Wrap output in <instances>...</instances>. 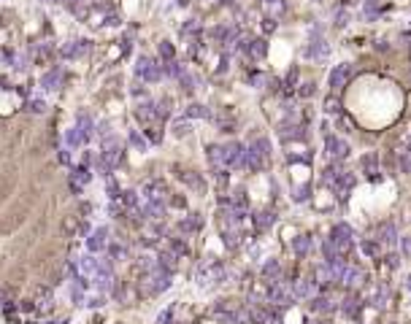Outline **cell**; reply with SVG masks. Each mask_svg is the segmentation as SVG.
<instances>
[{"label":"cell","instance_id":"35","mask_svg":"<svg viewBox=\"0 0 411 324\" xmlns=\"http://www.w3.org/2000/svg\"><path fill=\"white\" fill-rule=\"evenodd\" d=\"M344 170H341V165H330V168H324V173H322V181L328 184V187H333V184L338 181V176H341Z\"/></svg>","mask_w":411,"mask_h":324},{"label":"cell","instance_id":"13","mask_svg":"<svg viewBox=\"0 0 411 324\" xmlns=\"http://www.w3.org/2000/svg\"><path fill=\"white\" fill-rule=\"evenodd\" d=\"M279 138L282 141H303V138H306V133H303V127L300 124H282L279 127Z\"/></svg>","mask_w":411,"mask_h":324},{"label":"cell","instance_id":"4","mask_svg":"<svg viewBox=\"0 0 411 324\" xmlns=\"http://www.w3.org/2000/svg\"><path fill=\"white\" fill-rule=\"evenodd\" d=\"M222 151H224V168H244V154H246L244 143H238V141L224 143Z\"/></svg>","mask_w":411,"mask_h":324},{"label":"cell","instance_id":"37","mask_svg":"<svg viewBox=\"0 0 411 324\" xmlns=\"http://www.w3.org/2000/svg\"><path fill=\"white\" fill-rule=\"evenodd\" d=\"M106 249H108V254H111V260H119V262H122V260H128V246H124V243H111V246H106Z\"/></svg>","mask_w":411,"mask_h":324},{"label":"cell","instance_id":"53","mask_svg":"<svg viewBox=\"0 0 411 324\" xmlns=\"http://www.w3.org/2000/svg\"><path fill=\"white\" fill-rule=\"evenodd\" d=\"M384 265H387L390 270H395L398 265H400V262H398V257H395V254H387V257H384Z\"/></svg>","mask_w":411,"mask_h":324},{"label":"cell","instance_id":"58","mask_svg":"<svg viewBox=\"0 0 411 324\" xmlns=\"http://www.w3.org/2000/svg\"><path fill=\"white\" fill-rule=\"evenodd\" d=\"M174 206L176 208H184V206H187V200H184V197H174Z\"/></svg>","mask_w":411,"mask_h":324},{"label":"cell","instance_id":"21","mask_svg":"<svg viewBox=\"0 0 411 324\" xmlns=\"http://www.w3.org/2000/svg\"><path fill=\"white\" fill-rule=\"evenodd\" d=\"M76 127L82 130V133L87 135V138H92V135H95V122H92V116L87 114V111H82V114L76 116Z\"/></svg>","mask_w":411,"mask_h":324},{"label":"cell","instance_id":"10","mask_svg":"<svg viewBox=\"0 0 411 324\" xmlns=\"http://www.w3.org/2000/svg\"><path fill=\"white\" fill-rule=\"evenodd\" d=\"M341 284H346L349 289H354V287H360L362 281H366V276H362V270L360 268H352V265H346L344 268V273H341V279H338Z\"/></svg>","mask_w":411,"mask_h":324},{"label":"cell","instance_id":"56","mask_svg":"<svg viewBox=\"0 0 411 324\" xmlns=\"http://www.w3.org/2000/svg\"><path fill=\"white\" fill-rule=\"evenodd\" d=\"M168 322H170V311H165V314L157 316V324H168Z\"/></svg>","mask_w":411,"mask_h":324},{"label":"cell","instance_id":"47","mask_svg":"<svg viewBox=\"0 0 411 324\" xmlns=\"http://www.w3.org/2000/svg\"><path fill=\"white\" fill-rule=\"evenodd\" d=\"M28 111H32V114H44V111H46V103L41 100V97H36V100H30Z\"/></svg>","mask_w":411,"mask_h":324},{"label":"cell","instance_id":"22","mask_svg":"<svg viewBox=\"0 0 411 324\" xmlns=\"http://www.w3.org/2000/svg\"><path fill=\"white\" fill-rule=\"evenodd\" d=\"M87 51H90V41H87V38H82V41H76L74 46H65L62 57H82V54H87Z\"/></svg>","mask_w":411,"mask_h":324},{"label":"cell","instance_id":"36","mask_svg":"<svg viewBox=\"0 0 411 324\" xmlns=\"http://www.w3.org/2000/svg\"><path fill=\"white\" fill-rule=\"evenodd\" d=\"M168 249L174 251L178 260H182V257H190V246L182 241V238H170V246H168Z\"/></svg>","mask_w":411,"mask_h":324},{"label":"cell","instance_id":"9","mask_svg":"<svg viewBox=\"0 0 411 324\" xmlns=\"http://www.w3.org/2000/svg\"><path fill=\"white\" fill-rule=\"evenodd\" d=\"M176 176L184 181V187H190L192 192H206V181L200 178V173H195V170H182L176 168Z\"/></svg>","mask_w":411,"mask_h":324},{"label":"cell","instance_id":"5","mask_svg":"<svg viewBox=\"0 0 411 324\" xmlns=\"http://www.w3.org/2000/svg\"><path fill=\"white\" fill-rule=\"evenodd\" d=\"M324 151L338 162V160H346L349 157V143L338 135H324Z\"/></svg>","mask_w":411,"mask_h":324},{"label":"cell","instance_id":"44","mask_svg":"<svg viewBox=\"0 0 411 324\" xmlns=\"http://www.w3.org/2000/svg\"><path fill=\"white\" fill-rule=\"evenodd\" d=\"M36 59H38V62H49V59H52V46H38V49H36Z\"/></svg>","mask_w":411,"mask_h":324},{"label":"cell","instance_id":"1","mask_svg":"<svg viewBox=\"0 0 411 324\" xmlns=\"http://www.w3.org/2000/svg\"><path fill=\"white\" fill-rule=\"evenodd\" d=\"M124 151H122V141L116 135H103V151L98 154V170L100 176H111L119 168Z\"/></svg>","mask_w":411,"mask_h":324},{"label":"cell","instance_id":"41","mask_svg":"<svg viewBox=\"0 0 411 324\" xmlns=\"http://www.w3.org/2000/svg\"><path fill=\"white\" fill-rule=\"evenodd\" d=\"M182 35H200V24H198V19H187V22H184Z\"/></svg>","mask_w":411,"mask_h":324},{"label":"cell","instance_id":"17","mask_svg":"<svg viewBox=\"0 0 411 324\" xmlns=\"http://www.w3.org/2000/svg\"><path fill=\"white\" fill-rule=\"evenodd\" d=\"M246 54L252 59H262L265 54H268V43H265V38H254V41L246 43Z\"/></svg>","mask_w":411,"mask_h":324},{"label":"cell","instance_id":"6","mask_svg":"<svg viewBox=\"0 0 411 324\" xmlns=\"http://www.w3.org/2000/svg\"><path fill=\"white\" fill-rule=\"evenodd\" d=\"M352 78V65L349 62H341V65H336L333 70H330V89L338 92V89H344L346 87V81Z\"/></svg>","mask_w":411,"mask_h":324},{"label":"cell","instance_id":"15","mask_svg":"<svg viewBox=\"0 0 411 324\" xmlns=\"http://www.w3.org/2000/svg\"><path fill=\"white\" fill-rule=\"evenodd\" d=\"M90 178H92V176H90V168H87V165H78V168H74V176H70V187L76 189V195L82 192V187L90 181Z\"/></svg>","mask_w":411,"mask_h":324},{"label":"cell","instance_id":"49","mask_svg":"<svg viewBox=\"0 0 411 324\" xmlns=\"http://www.w3.org/2000/svg\"><path fill=\"white\" fill-rule=\"evenodd\" d=\"M336 24H338V27L349 24V11H338V14H336Z\"/></svg>","mask_w":411,"mask_h":324},{"label":"cell","instance_id":"45","mask_svg":"<svg viewBox=\"0 0 411 324\" xmlns=\"http://www.w3.org/2000/svg\"><path fill=\"white\" fill-rule=\"evenodd\" d=\"M338 111H341L338 97H328V100H324V114H338Z\"/></svg>","mask_w":411,"mask_h":324},{"label":"cell","instance_id":"46","mask_svg":"<svg viewBox=\"0 0 411 324\" xmlns=\"http://www.w3.org/2000/svg\"><path fill=\"white\" fill-rule=\"evenodd\" d=\"M106 189H108V197H111V200H116V197H119V187H116V181H114L111 176H106Z\"/></svg>","mask_w":411,"mask_h":324},{"label":"cell","instance_id":"34","mask_svg":"<svg viewBox=\"0 0 411 324\" xmlns=\"http://www.w3.org/2000/svg\"><path fill=\"white\" fill-rule=\"evenodd\" d=\"M178 84H182V89H184V92H192V89L198 87V78L192 76V73H190L187 68H184L182 73H178Z\"/></svg>","mask_w":411,"mask_h":324},{"label":"cell","instance_id":"52","mask_svg":"<svg viewBox=\"0 0 411 324\" xmlns=\"http://www.w3.org/2000/svg\"><path fill=\"white\" fill-rule=\"evenodd\" d=\"M314 92H316L314 84H300V97H311Z\"/></svg>","mask_w":411,"mask_h":324},{"label":"cell","instance_id":"50","mask_svg":"<svg viewBox=\"0 0 411 324\" xmlns=\"http://www.w3.org/2000/svg\"><path fill=\"white\" fill-rule=\"evenodd\" d=\"M262 30H265V32H274V30H276V19H274V16H265V19H262Z\"/></svg>","mask_w":411,"mask_h":324},{"label":"cell","instance_id":"59","mask_svg":"<svg viewBox=\"0 0 411 324\" xmlns=\"http://www.w3.org/2000/svg\"><path fill=\"white\" fill-rule=\"evenodd\" d=\"M406 289H408V292H411V276H408V279H406Z\"/></svg>","mask_w":411,"mask_h":324},{"label":"cell","instance_id":"57","mask_svg":"<svg viewBox=\"0 0 411 324\" xmlns=\"http://www.w3.org/2000/svg\"><path fill=\"white\" fill-rule=\"evenodd\" d=\"M60 162H62V165H68V162H70V154H68V149H65V151H60Z\"/></svg>","mask_w":411,"mask_h":324},{"label":"cell","instance_id":"7","mask_svg":"<svg viewBox=\"0 0 411 324\" xmlns=\"http://www.w3.org/2000/svg\"><path fill=\"white\" fill-rule=\"evenodd\" d=\"M106 246H108V227H98V230H92L90 238H87V249H90V254H100V251H106Z\"/></svg>","mask_w":411,"mask_h":324},{"label":"cell","instance_id":"19","mask_svg":"<svg viewBox=\"0 0 411 324\" xmlns=\"http://www.w3.org/2000/svg\"><path fill=\"white\" fill-rule=\"evenodd\" d=\"M200 227H203L200 214H190V216H184V219L178 222V230H182L184 235H187V233H195V230H200Z\"/></svg>","mask_w":411,"mask_h":324},{"label":"cell","instance_id":"30","mask_svg":"<svg viewBox=\"0 0 411 324\" xmlns=\"http://www.w3.org/2000/svg\"><path fill=\"white\" fill-rule=\"evenodd\" d=\"M136 116L141 119V122H152V119H154V103H152V100H144V103L136 108Z\"/></svg>","mask_w":411,"mask_h":324},{"label":"cell","instance_id":"29","mask_svg":"<svg viewBox=\"0 0 411 324\" xmlns=\"http://www.w3.org/2000/svg\"><path fill=\"white\" fill-rule=\"evenodd\" d=\"M274 222H276V216L268 214V211H265V214H257V216H254L257 233H265V230H270V227H274Z\"/></svg>","mask_w":411,"mask_h":324},{"label":"cell","instance_id":"20","mask_svg":"<svg viewBox=\"0 0 411 324\" xmlns=\"http://www.w3.org/2000/svg\"><path fill=\"white\" fill-rule=\"evenodd\" d=\"M176 260H178V257L170 249H162L160 254H157V265H160L162 270H168V273H174V270H176Z\"/></svg>","mask_w":411,"mask_h":324},{"label":"cell","instance_id":"32","mask_svg":"<svg viewBox=\"0 0 411 324\" xmlns=\"http://www.w3.org/2000/svg\"><path fill=\"white\" fill-rule=\"evenodd\" d=\"M249 149H252V151H257L260 157H265V160L270 157V141H268V138H254Z\"/></svg>","mask_w":411,"mask_h":324},{"label":"cell","instance_id":"33","mask_svg":"<svg viewBox=\"0 0 411 324\" xmlns=\"http://www.w3.org/2000/svg\"><path fill=\"white\" fill-rule=\"evenodd\" d=\"M190 119H208L211 116V111L206 108V105H200V103H192V105H187V111H184Z\"/></svg>","mask_w":411,"mask_h":324},{"label":"cell","instance_id":"51","mask_svg":"<svg viewBox=\"0 0 411 324\" xmlns=\"http://www.w3.org/2000/svg\"><path fill=\"white\" fill-rule=\"evenodd\" d=\"M146 141H152V143H160V141H162V135L157 133L154 127H149V130H146Z\"/></svg>","mask_w":411,"mask_h":324},{"label":"cell","instance_id":"27","mask_svg":"<svg viewBox=\"0 0 411 324\" xmlns=\"http://www.w3.org/2000/svg\"><path fill=\"white\" fill-rule=\"evenodd\" d=\"M65 141H68V146H84V143H87V141H90V138H87V135H84V133H82V130H78V127H76V124H74V127H70V130H68V135H65Z\"/></svg>","mask_w":411,"mask_h":324},{"label":"cell","instance_id":"2","mask_svg":"<svg viewBox=\"0 0 411 324\" xmlns=\"http://www.w3.org/2000/svg\"><path fill=\"white\" fill-rule=\"evenodd\" d=\"M136 73L144 78V81H160L162 78V62H157L154 57H141L136 62Z\"/></svg>","mask_w":411,"mask_h":324},{"label":"cell","instance_id":"38","mask_svg":"<svg viewBox=\"0 0 411 324\" xmlns=\"http://www.w3.org/2000/svg\"><path fill=\"white\" fill-rule=\"evenodd\" d=\"M362 254H368V257H379V251H382V243L379 241H362Z\"/></svg>","mask_w":411,"mask_h":324},{"label":"cell","instance_id":"31","mask_svg":"<svg viewBox=\"0 0 411 324\" xmlns=\"http://www.w3.org/2000/svg\"><path fill=\"white\" fill-rule=\"evenodd\" d=\"M341 311L346 316H357L360 314V300H357L354 295H349V297H344V303H341Z\"/></svg>","mask_w":411,"mask_h":324},{"label":"cell","instance_id":"48","mask_svg":"<svg viewBox=\"0 0 411 324\" xmlns=\"http://www.w3.org/2000/svg\"><path fill=\"white\" fill-rule=\"evenodd\" d=\"M160 57H162V59H174V46H170L168 41L160 43Z\"/></svg>","mask_w":411,"mask_h":324},{"label":"cell","instance_id":"28","mask_svg":"<svg viewBox=\"0 0 411 324\" xmlns=\"http://www.w3.org/2000/svg\"><path fill=\"white\" fill-rule=\"evenodd\" d=\"M308 249H311V238H308V235H298L295 241H292V251H295V257H306V254H308Z\"/></svg>","mask_w":411,"mask_h":324},{"label":"cell","instance_id":"16","mask_svg":"<svg viewBox=\"0 0 411 324\" xmlns=\"http://www.w3.org/2000/svg\"><path fill=\"white\" fill-rule=\"evenodd\" d=\"M262 279L268 284L279 281L282 279V262L279 260H268V262H265V265H262Z\"/></svg>","mask_w":411,"mask_h":324},{"label":"cell","instance_id":"11","mask_svg":"<svg viewBox=\"0 0 411 324\" xmlns=\"http://www.w3.org/2000/svg\"><path fill=\"white\" fill-rule=\"evenodd\" d=\"M376 241L382 243V246H395L398 243V230H395V224L392 222H382L379 224V238Z\"/></svg>","mask_w":411,"mask_h":324},{"label":"cell","instance_id":"26","mask_svg":"<svg viewBox=\"0 0 411 324\" xmlns=\"http://www.w3.org/2000/svg\"><path fill=\"white\" fill-rule=\"evenodd\" d=\"M362 170H366L370 178H379V157H376V154H366V157H362Z\"/></svg>","mask_w":411,"mask_h":324},{"label":"cell","instance_id":"18","mask_svg":"<svg viewBox=\"0 0 411 324\" xmlns=\"http://www.w3.org/2000/svg\"><path fill=\"white\" fill-rule=\"evenodd\" d=\"M328 43H324V38H320V35H316L314 38V41H311V46H308V49H306V57H314V59H324V57H328Z\"/></svg>","mask_w":411,"mask_h":324},{"label":"cell","instance_id":"40","mask_svg":"<svg viewBox=\"0 0 411 324\" xmlns=\"http://www.w3.org/2000/svg\"><path fill=\"white\" fill-rule=\"evenodd\" d=\"M130 143H132V146H136L138 151H146V149H149V141H146V138H144L141 133H136V130L130 133Z\"/></svg>","mask_w":411,"mask_h":324},{"label":"cell","instance_id":"55","mask_svg":"<svg viewBox=\"0 0 411 324\" xmlns=\"http://www.w3.org/2000/svg\"><path fill=\"white\" fill-rule=\"evenodd\" d=\"M403 254L411 257V235H408V238H403Z\"/></svg>","mask_w":411,"mask_h":324},{"label":"cell","instance_id":"39","mask_svg":"<svg viewBox=\"0 0 411 324\" xmlns=\"http://www.w3.org/2000/svg\"><path fill=\"white\" fill-rule=\"evenodd\" d=\"M311 197V187L308 184H303V187H295V192H292V200L295 203H306Z\"/></svg>","mask_w":411,"mask_h":324},{"label":"cell","instance_id":"43","mask_svg":"<svg viewBox=\"0 0 411 324\" xmlns=\"http://www.w3.org/2000/svg\"><path fill=\"white\" fill-rule=\"evenodd\" d=\"M400 173H411V146L400 151Z\"/></svg>","mask_w":411,"mask_h":324},{"label":"cell","instance_id":"14","mask_svg":"<svg viewBox=\"0 0 411 324\" xmlns=\"http://www.w3.org/2000/svg\"><path fill=\"white\" fill-rule=\"evenodd\" d=\"M352 187H354V176H352V173H346V170H344V173L338 176V181L333 184V189L338 192V197H341V200L349 195V192H352Z\"/></svg>","mask_w":411,"mask_h":324},{"label":"cell","instance_id":"23","mask_svg":"<svg viewBox=\"0 0 411 324\" xmlns=\"http://www.w3.org/2000/svg\"><path fill=\"white\" fill-rule=\"evenodd\" d=\"M206 154H208V162L214 165V168H224V151L220 143H211L208 149H206Z\"/></svg>","mask_w":411,"mask_h":324},{"label":"cell","instance_id":"24","mask_svg":"<svg viewBox=\"0 0 411 324\" xmlns=\"http://www.w3.org/2000/svg\"><path fill=\"white\" fill-rule=\"evenodd\" d=\"M292 295L295 297H311L314 295V281L311 279H298L295 287H292Z\"/></svg>","mask_w":411,"mask_h":324},{"label":"cell","instance_id":"60","mask_svg":"<svg viewBox=\"0 0 411 324\" xmlns=\"http://www.w3.org/2000/svg\"><path fill=\"white\" fill-rule=\"evenodd\" d=\"M316 324H330V322H316Z\"/></svg>","mask_w":411,"mask_h":324},{"label":"cell","instance_id":"3","mask_svg":"<svg viewBox=\"0 0 411 324\" xmlns=\"http://www.w3.org/2000/svg\"><path fill=\"white\" fill-rule=\"evenodd\" d=\"M352 227H349V224H336L333 227V233H330V241L336 243V249H338V254L341 257H346L349 254V249H352Z\"/></svg>","mask_w":411,"mask_h":324},{"label":"cell","instance_id":"25","mask_svg":"<svg viewBox=\"0 0 411 324\" xmlns=\"http://www.w3.org/2000/svg\"><path fill=\"white\" fill-rule=\"evenodd\" d=\"M311 308H314L316 314H330V311L336 308V303L330 300L328 295H320V297H314V300H311Z\"/></svg>","mask_w":411,"mask_h":324},{"label":"cell","instance_id":"8","mask_svg":"<svg viewBox=\"0 0 411 324\" xmlns=\"http://www.w3.org/2000/svg\"><path fill=\"white\" fill-rule=\"evenodd\" d=\"M141 195H144V200H146V203H162V197H165V184L160 181V178H152V181L144 184Z\"/></svg>","mask_w":411,"mask_h":324},{"label":"cell","instance_id":"12","mask_svg":"<svg viewBox=\"0 0 411 324\" xmlns=\"http://www.w3.org/2000/svg\"><path fill=\"white\" fill-rule=\"evenodd\" d=\"M60 84H62V68H49L46 73L41 76V87L44 89H60Z\"/></svg>","mask_w":411,"mask_h":324},{"label":"cell","instance_id":"61","mask_svg":"<svg viewBox=\"0 0 411 324\" xmlns=\"http://www.w3.org/2000/svg\"><path fill=\"white\" fill-rule=\"evenodd\" d=\"M262 3H274V0H262Z\"/></svg>","mask_w":411,"mask_h":324},{"label":"cell","instance_id":"54","mask_svg":"<svg viewBox=\"0 0 411 324\" xmlns=\"http://www.w3.org/2000/svg\"><path fill=\"white\" fill-rule=\"evenodd\" d=\"M87 306H90V308H98V306H103V295H95V297H90V300H87Z\"/></svg>","mask_w":411,"mask_h":324},{"label":"cell","instance_id":"42","mask_svg":"<svg viewBox=\"0 0 411 324\" xmlns=\"http://www.w3.org/2000/svg\"><path fill=\"white\" fill-rule=\"evenodd\" d=\"M174 135L176 138L190 135V122H187V119H176V122H174Z\"/></svg>","mask_w":411,"mask_h":324}]
</instances>
